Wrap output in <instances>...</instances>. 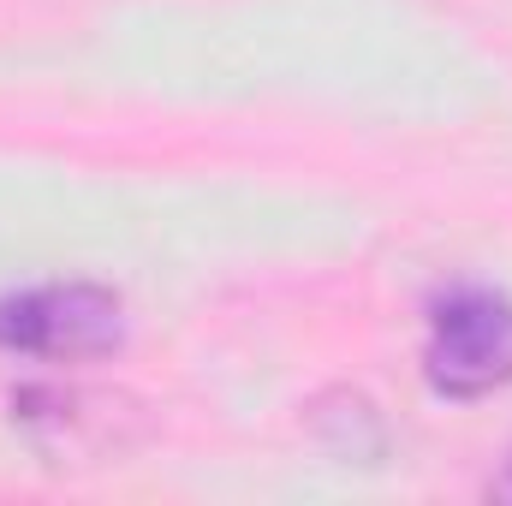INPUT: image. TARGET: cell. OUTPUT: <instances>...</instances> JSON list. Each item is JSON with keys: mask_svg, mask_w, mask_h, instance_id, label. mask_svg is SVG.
<instances>
[{"mask_svg": "<svg viewBox=\"0 0 512 506\" xmlns=\"http://www.w3.org/2000/svg\"><path fill=\"white\" fill-rule=\"evenodd\" d=\"M126 340V304L90 280L24 286L0 298V352L24 358H102Z\"/></svg>", "mask_w": 512, "mask_h": 506, "instance_id": "1", "label": "cell"}, {"mask_svg": "<svg viewBox=\"0 0 512 506\" xmlns=\"http://www.w3.org/2000/svg\"><path fill=\"white\" fill-rule=\"evenodd\" d=\"M423 376L447 399H483L512 381V298L459 286L435 304L423 340Z\"/></svg>", "mask_w": 512, "mask_h": 506, "instance_id": "2", "label": "cell"}, {"mask_svg": "<svg viewBox=\"0 0 512 506\" xmlns=\"http://www.w3.org/2000/svg\"><path fill=\"white\" fill-rule=\"evenodd\" d=\"M495 495H512V471L501 477V483H495Z\"/></svg>", "mask_w": 512, "mask_h": 506, "instance_id": "3", "label": "cell"}]
</instances>
